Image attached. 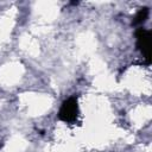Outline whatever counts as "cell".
Segmentation results:
<instances>
[{"instance_id":"obj_1","label":"cell","mask_w":152,"mask_h":152,"mask_svg":"<svg viewBox=\"0 0 152 152\" xmlns=\"http://www.w3.org/2000/svg\"><path fill=\"white\" fill-rule=\"evenodd\" d=\"M77 100L75 97H70L63 102L58 113V118L65 122H72L77 116Z\"/></svg>"},{"instance_id":"obj_2","label":"cell","mask_w":152,"mask_h":152,"mask_svg":"<svg viewBox=\"0 0 152 152\" xmlns=\"http://www.w3.org/2000/svg\"><path fill=\"white\" fill-rule=\"evenodd\" d=\"M150 31L145 30V28H139L137 31V38H138V48L141 50L142 55L147 58V61L150 59Z\"/></svg>"},{"instance_id":"obj_3","label":"cell","mask_w":152,"mask_h":152,"mask_svg":"<svg viewBox=\"0 0 152 152\" xmlns=\"http://www.w3.org/2000/svg\"><path fill=\"white\" fill-rule=\"evenodd\" d=\"M147 15H148V10H147V8H141V10L137 13V15H135V18H134V20H133V24L137 25V24L144 23V21L146 20Z\"/></svg>"}]
</instances>
